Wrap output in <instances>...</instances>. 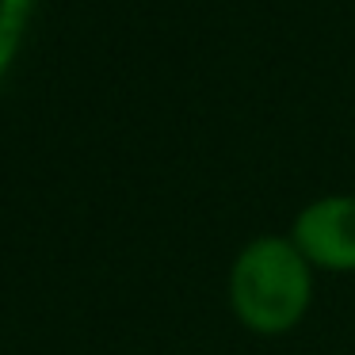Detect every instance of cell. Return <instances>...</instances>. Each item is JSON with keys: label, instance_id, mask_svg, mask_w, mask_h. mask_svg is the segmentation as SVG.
Masks as SVG:
<instances>
[{"label": "cell", "instance_id": "obj_1", "mask_svg": "<svg viewBox=\"0 0 355 355\" xmlns=\"http://www.w3.org/2000/svg\"><path fill=\"white\" fill-rule=\"evenodd\" d=\"M313 302V268L291 237L268 233L233 256L230 306L233 317L256 336H283L302 324Z\"/></svg>", "mask_w": 355, "mask_h": 355}, {"label": "cell", "instance_id": "obj_2", "mask_svg": "<svg viewBox=\"0 0 355 355\" xmlns=\"http://www.w3.org/2000/svg\"><path fill=\"white\" fill-rule=\"evenodd\" d=\"M286 237L309 268L355 271V195H321L294 214Z\"/></svg>", "mask_w": 355, "mask_h": 355}, {"label": "cell", "instance_id": "obj_3", "mask_svg": "<svg viewBox=\"0 0 355 355\" xmlns=\"http://www.w3.org/2000/svg\"><path fill=\"white\" fill-rule=\"evenodd\" d=\"M35 8H39V0H0V92L24 54L27 31L35 24Z\"/></svg>", "mask_w": 355, "mask_h": 355}]
</instances>
